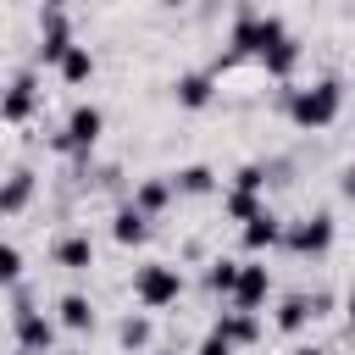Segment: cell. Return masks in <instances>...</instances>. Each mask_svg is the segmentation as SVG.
I'll list each match as a JSON object with an SVG mask.
<instances>
[{
  "instance_id": "1",
  "label": "cell",
  "mask_w": 355,
  "mask_h": 355,
  "mask_svg": "<svg viewBox=\"0 0 355 355\" xmlns=\"http://www.w3.org/2000/svg\"><path fill=\"white\" fill-rule=\"evenodd\" d=\"M277 94H283V111H288V122H294V128H305V133L327 128V122L338 116V105H344V89H338L333 78H322V83H311V89H294V83H283Z\"/></svg>"
},
{
  "instance_id": "2",
  "label": "cell",
  "mask_w": 355,
  "mask_h": 355,
  "mask_svg": "<svg viewBox=\"0 0 355 355\" xmlns=\"http://www.w3.org/2000/svg\"><path fill=\"white\" fill-rule=\"evenodd\" d=\"M178 294H183V272H178V266L144 261V266L133 272V300H139V311H166V305H178Z\"/></svg>"
},
{
  "instance_id": "3",
  "label": "cell",
  "mask_w": 355,
  "mask_h": 355,
  "mask_svg": "<svg viewBox=\"0 0 355 355\" xmlns=\"http://www.w3.org/2000/svg\"><path fill=\"white\" fill-rule=\"evenodd\" d=\"M283 244L294 255H327L333 250V216L327 211H311L300 222H283Z\"/></svg>"
},
{
  "instance_id": "4",
  "label": "cell",
  "mask_w": 355,
  "mask_h": 355,
  "mask_svg": "<svg viewBox=\"0 0 355 355\" xmlns=\"http://www.w3.org/2000/svg\"><path fill=\"white\" fill-rule=\"evenodd\" d=\"M100 133H105V111L100 105H72L67 133H55V150H94Z\"/></svg>"
},
{
  "instance_id": "5",
  "label": "cell",
  "mask_w": 355,
  "mask_h": 355,
  "mask_svg": "<svg viewBox=\"0 0 355 355\" xmlns=\"http://www.w3.org/2000/svg\"><path fill=\"white\" fill-rule=\"evenodd\" d=\"M50 344H55V322L33 305H17V349L22 355H50Z\"/></svg>"
},
{
  "instance_id": "6",
  "label": "cell",
  "mask_w": 355,
  "mask_h": 355,
  "mask_svg": "<svg viewBox=\"0 0 355 355\" xmlns=\"http://www.w3.org/2000/svg\"><path fill=\"white\" fill-rule=\"evenodd\" d=\"M67 50H72L67 11H39V61H44V67H61Z\"/></svg>"
},
{
  "instance_id": "7",
  "label": "cell",
  "mask_w": 355,
  "mask_h": 355,
  "mask_svg": "<svg viewBox=\"0 0 355 355\" xmlns=\"http://www.w3.org/2000/svg\"><path fill=\"white\" fill-rule=\"evenodd\" d=\"M39 111V78L33 72H17L11 89L0 94V122H28Z\"/></svg>"
},
{
  "instance_id": "8",
  "label": "cell",
  "mask_w": 355,
  "mask_h": 355,
  "mask_svg": "<svg viewBox=\"0 0 355 355\" xmlns=\"http://www.w3.org/2000/svg\"><path fill=\"white\" fill-rule=\"evenodd\" d=\"M266 294H272V272H266L261 261H244V266H239L233 305H239V311H261V305H266Z\"/></svg>"
},
{
  "instance_id": "9",
  "label": "cell",
  "mask_w": 355,
  "mask_h": 355,
  "mask_svg": "<svg viewBox=\"0 0 355 355\" xmlns=\"http://www.w3.org/2000/svg\"><path fill=\"white\" fill-rule=\"evenodd\" d=\"M50 261H55L61 272H89V266H94V239H89V233H67V239H55Z\"/></svg>"
},
{
  "instance_id": "10",
  "label": "cell",
  "mask_w": 355,
  "mask_h": 355,
  "mask_svg": "<svg viewBox=\"0 0 355 355\" xmlns=\"http://www.w3.org/2000/svg\"><path fill=\"white\" fill-rule=\"evenodd\" d=\"M172 94H178L183 111H205L211 94H216V72H183V78L172 83Z\"/></svg>"
},
{
  "instance_id": "11",
  "label": "cell",
  "mask_w": 355,
  "mask_h": 355,
  "mask_svg": "<svg viewBox=\"0 0 355 355\" xmlns=\"http://www.w3.org/2000/svg\"><path fill=\"white\" fill-rule=\"evenodd\" d=\"M216 333H222L233 349H239V344H255V338H261V311H239V305H233V311L216 316Z\"/></svg>"
},
{
  "instance_id": "12",
  "label": "cell",
  "mask_w": 355,
  "mask_h": 355,
  "mask_svg": "<svg viewBox=\"0 0 355 355\" xmlns=\"http://www.w3.org/2000/svg\"><path fill=\"white\" fill-rule=\"evenodd\" d=\"M33 189H39V178H33L28 166H17V172L0 183V216H17V211H28V205H33Z\"/></svg>"
},
{
  "instance_id": "13",
  "label": "cell",
  "mask_w": 355,
  "mask_h": 355,
  "mask_svg": "<svg viewBox=\"0 0 355 355\" xmlns=\"http://www.w3.org/2000/svg\"><path fill=\"white\" fill-rule=\"evenodd\" d=\"M300 55H305V50H300V39L288 33V39H277V44L261 55V67H266L277 83H288V78H294V67H300Z\"/></svg>"
},
{
  "instance_id": "14",
  "label": "cell",
  "mask_w": 355,
  "mask_h": 355,
  "mask_svg": "<svg viewBox=\"0 0 355 355\" xmlns=\"http://www.w3.org/2000/svg\"><path fill=\"white\" fill-rule=\"evenodd\" d=\"M239 239H244V250H255V255H261V250L283 244V222H277L272 211H261L255 222H244V227H239Z\"/></svg>"
},
{
  "instance_id": "15",
  "label": "cell",
  "mask_w": 355,
  "mask_h": 355,
  "mask_svg": "<svg viewBox=\"0 0 355 355\" xmlns=\"http://www.w3.org/2000/svg\"><path fill=\"white\" fill-rule=\"evenodd\" d=\"M172 205V178H144L139 189H133V211H144V216H161Z\"/></svg>"
},
{
  "instance_id": "16",
  "label": "cell",
  "mask_w": 355,
  "mask_h": 355,
  "mask_svg": "<svg viewBox=\"0 0 355 355\" xmlns=\"http://www.w3.org/2000/svg\"><path fill=\"white\" fill-rule=\"evenodd\" d=\"M55 322H61L67 333H89V327H94V305H89L83 294H61V305H55Z\"/></svg>"
},
{
  "instance_id": "17",
  "label": "cell",
  "mask_w": 355,
  "mask_h": 355,
  "mask_svg": "<svg viewBox=\"0 0 355 355\" xmlns=\"http://www.w3.org/2000/svg\"><path fill=\"white\" fill-rule=\"evenodd\" d=\"M216 189V172L205 166V161H194V166H178L172 172V194H211Z\"/></svg>"
},
{
  "instance_id": "18",
  "label": "cell",
  "mask_w": 355,
  "mask_h": 355,
  "mask_svg": "<svg viewBox=\"0 0 355 355\" xmlns=\"http://www.w3.org/2000/svg\"><path fill=\"white\" fill-rule=\"evenodd\" d=\"M144 233H150V216H144V211L122 205V211L111 216V239H116V244H144Z\"/></svg>"
},
{
  "instance_id": "19",
  "label": "cell",
  "mask_w": 355,
  "mask_h": 355,
  "mask_svg": "<svg viewBox=\"0 0 355 355\" xmlns=\"http://www.w3.org/2000/svg\"><path fill=\"white\" fill-rule=\"evenodd\" d=\"M316 305L322 300H305V294H288L283 305H277V333H300L311 316H316Z\"/></svg>"
},
{
  "instance_id": "20",
  "label": "cell",
  "mask_w": 355,
  "mask_h": 355,
  "mask_svg": "<svg viewBox=\"0 0 355 355\" xmlns=\"http://www.w3.org/2000/svg\"><path fill=\"white\" fill-rule=\"evenodd\" d=\"M55 72H61V83H72V89H78V83H89V78H94V55H89V44H72V50L61 55V67H55Z\"/></svg>"
},
{
  "instance_id": "21",
  "label": "cell",
  "mask_w": 355,
  "mask_h": 355,
  "mask_svg": "<svg viewBox=\"0 0 355 355\" xmlns=\"http://www.w3.org/2000/svg\"><path fill=\"white\" fill-rule=\"evenodd\" d=\"M222 211H227V222H239V227H244V222H255V216L266 211V200H261V194H250V189H233V194L222 200Z\"/></svg>"
},
{
  "instance_id": "22",
  "label": "cell",
  "mask_w": 355,
  "mask_h": 355,
  "mask_svg": "<svg viewBox=\"0 0 355 355\" xmlns=\"http://www.w3.org/2000/svg\"><path fill=\"white\" fill-rule=\"evenodd\" d=\"M116 344H122V349H133V355H139V349H150V316H133V311H128V316L116 322Z\"/></svg>"
},
{
  "instance_id": "23",
  "label": "cell",
  "mask_w": 355,
  "mask_h": 355,
  "mask_svg": "<svg viewBox=\"0 0 355 355\" xmlns=\"http://www.w3.org/2000/svg\"><path fill=\"white\" fill-rule=\"evenodd\" d=\"M239 266H244V261H211L205 283H211L216 294H227V300H233V288H239Z\"/></svg>"
},
{
  "instance_id": "24",
  "label": "cell",
  "mask_w": 355,
  "mask_h": 355,
  "mask_svg": "<svg viewBox=\"0 0 355 355\" xmlns=\"http://www.w3.org/2000/svg\"><path fill=\"white\" fill-rule=\"evenodd\" d=\"M17 277H22V250H17V244H6V239H0V288H11V283H17Z\"/></svg>"
},
{
  "instance_id": "25",
  "label": "cell",
  "mask_w": 355,
  "mask_h": 355,
  "mask_svg": "<svg viewBox=\"0 0 355 355\" xmlns=\"http://www.w3.org/2000/svg\"><path fill=\"white\" fill-rule=\"evenodd\" d=\"M233 189H250V194H261V189H266V166H255V161H244V166L233 172Z\"/></svg>"
},
{
  "instance_id": "26",
  "label": "cell",
  "mask_w": 355,
  "mask_h": 355,
  "mask_svg": "<svg viewBox=\"0 0 355 355\" xmlns=\"http://www.w3.org/2000/svg\"><path fill=\"white\" fill-rule=\"evenodd\" d=\"M194 355H233V344H227V338H222V333L211 327V333H205V344H200Z\"/></svg>"
},
{
  "instance_id": "27",
  "label": "cell",
  "mask_w": 355,
  "mask_h": 355,
  "mask_svg": "<svg viewBox=\"0 0 355 355\" xmlns=\"http://www.w3.org/2000/svg\"><path fill=\"white\" fill-rule=\"evenodd\" d=\"M338 194H344V200H355V166H344V178H338Z\"/></svg>"
},
{
  "instance_id": "28",
  "label": "cell",
  "mask_w": 355,
  "mask_h": 355,
  "mask_svg": "<svg viewBox=\"0 0 355 355\" xmlns=\"http://www.w3.org/2000/svg\"><path fill=\"white\" fill-rule=\"evenodd\" d=\"M344 316H349V327H355V283H349V294H344Z\"/></svg>"
},
{
  "instance_id": "29",
  "label": "cell",
  "mask_w": 355,
  "mask_h": 355,
  "mask_svg": "<svg viewBox=\"0 0 355 355\" xmlns=\"http://www.w3.org/2000/svg\"><path fill=\"white\" fill-rule=\"evenodd\" d=\"M72 0H39V11H67Z\"/></svg>"
},
{
  "instance_id": "30",
  "label": "cell",
  "mask_w": 355,
  "mask_h": 355,
  "mask_svg": "<svg viewBox=\"0 0 355 355\" xmlns=\"http://www.w3.org/2000/svg\"><path fill=\"white\" fill-rule=\"evenodd\" d=\"M161 6H172V11H178V6H189V0H161Z\"/></svg>"
},
{
  "instance_id": "31",
  "label": "cell",
  "mask_w": 355,
  "mask_h": 355,
  "mask_svg": "<svg viewBox=\"0 0 355 355\" xmlns=\"http://www.w3.org/2000/svg\"><path fill=\"white\" fill-rule=\"evenodd\" d=\"M294 355H322V349H311V344H305V349H294Z\"/></svg>"
}]
</instances>
